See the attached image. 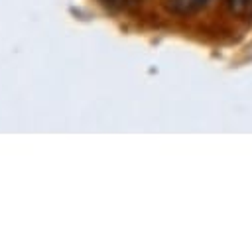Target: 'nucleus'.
<instances>
[{"label":"nucleus","instance_id":"obj_1","mask_svg":"<svg viewBox=\"0 0 252 250\" xmlns=\"http://www.w3.org/2000/svg\"><path fill=\"white\" fill-rule=\"evenodd\" d=\"M211 0H169V8L177 14H191L195 10H201Z\"/></svg>","mask_w":252,"mask_h":250},{"label":"nucleus","instance_id":"obj_2","mask_svg":"<svg viewBox=\"0 0 252 250\" xmlns=\"http://www.w3.org/2000/svg\"><path fill=\"white\" fill-rule=\"evenodd\" d=\"M230 10L240 18H252V0H228Z\"/></svg>","mask_w":252,"mask_h":250},{"label":"nucleus","instance_id":"obj_3","mask_svg":"<svg viewBox=\"0 0 252 250\" xmlns=\"http://www.w3.org/2000/svg\"><path fill=\"white\" fill-rule=\"evenodd\" d=\"M100 4H104L106 8H116L122 4V0H100Z\"/></svg>","mask_w":252,"mask_h":250}]
</instances>
